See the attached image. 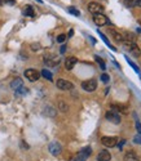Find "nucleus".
Returning a JSON list of instances; mask_svg holds the SVG:
<instances>
[{"mask_svg": "<svg viewBox=\"0 0 141 161\" xmlns=\"http://www.w3.org/2000/svg\"><path fill=\"white\" fill-rule=\"evenodd\" d=\"M127 61H128V63H129V64H131V66H132V67L135 68V71H136V72H139V68H137V66H136V64H135V63H133L132 61H129V58H128V60H127Z\"/></svg>", "mask_w": 141, "mask_h": 161, "instance_id": "nucleus-28", "label": "nucleus"}, {"mask_svg": "<svg viewBox=\"0 0 141 161\" xmlns=\"http://www.w3.org/2000/svg\"><path fill=\"white\" fill-rule=\"evenodd\" d=\"M24 87V81H22V79H20V77H17V79H14L12 83H10V88H12L14 92L16 90H18L20 88H22Z\"/></svg>", "mask_w": 141, "mask_h": 161, "instance_id": "nucleus-14", "label": "nucleus"}, {"mask_svg": "<svg viewBox=\"0 0 141 161\" xmlns=\"http://www.w3.org/2000/svg\"><path fill=\"white\" fill-rule=\"evenodd\" d=\"M140 22H141V19H140Z\"/></svg>", "mask_w": 141, "mask_h": 161, "instance_id": "nucleus-35", "label": "nucleus"}, {"mask_svg": "<svg viewBox=\"0 0 141 161\" xmlns=\"http://www.w3.org/2000/svg\"><path fill=\"white\" fill-rule=\"evenodd\" d=\"M136 130L139 132V134L141 135V124H140L139 121H136Z\"/></svg>", "mask_w": 141, "mask_h": 161, "instance_id": "nucleus-30", "label": "nucleus"}, {"mask_svg": "<svg viewBox=\"0 0 141 161\" xmlns=\"http://www.w3.org/2000/svg\"><path fill=\"white\" fill-rule=\"evenodd\" d=\"M88 10L92 14H104V7L99 3H95V2L88 4Z\"/></svg>", "mask_w": 141, "mask_h": 161, "instance_id": "nucleus-4", "label": "nucleus"}, {"mask_svg": "<svg viewBox=\"0 0 141 161\" xmlns=\"http://www.w3.org/2000/svg\"><path fill=\"white\" fill-rule=\"evenodd\" d=\"M60 110H61V111H63V112H66L67 110H69V107H67V104H65L63 103V102H60Z\"/></svg>", "mask_w": 141, "mask_h": 161, "instance_id": "nucleus-24", "label": "nucleus"}, {"mask_svg": "<svg viewBox=\"0 0 141 161\" xmlns=\"http://www.w3.org/2000/svg\"><path fill=\"white\" fill-rule=\"evenodd\" d=\"M123 45H124V48H126L127 50H129V53H131V54H133L135 57L140 58V56H141V52H140V48L136 45V43L123 41Z\"/></svg>", "mask_w": 141, "mask_h": 161, "instance_id": "nucleus-1", "label": "nucleus"}, {"mask_svg": "<svg viewBox=\"0 0 141 161\" xmlns=\"http://www.w3.org/2000/svg\"><path fill=\"white\" fill-rule=\"evenodd\" d=\"M42 76L44 77V79H47V80H49V81H52V77H53L52 74L48 71V70H43V71H42Z\"/></svg>", "mask_w": 141, "mask_h": 161, "instance_id": "nucleus-19", "label": "nucleus"}, {"mask_svg": "<svg viewBox=\"0 0 141 161\" xmlns=\"http://www.w3.org/2000/svg\"><path fill=\"white\" fill-rule=\"evenodd\" d=\"M77 62H78V60L75 57H67L66 61H65V67H66L67 71H70V70L74 68V66L77 64Z\"/></svg>", "mask_w": 141, "mask_h": 161, "instance_id": "nucleus-10", "label": "nucleus"}, {"mask_svg": "<svg viewBox=\"0 0 141 161\" xmlns=\"http://www.w3.org/2000/svg\"><path fill=\"white\" fill-rule=\"evenodd\" d=\"M26 93H27V88H20L18 90H16V94H17V95H21V94H26Z\"/></svg>", "mask_w": 141, "mask_h": 161, "instance_id": "nucleus-23", "label": "nucleus"}, {"mask_svg": "<svg viewBox=\"0 0 141 161\" xmlns=\"http://www.w3.org/2000/svg\"><path fill=\"white\" fill-rule=\"evenodd\" d=\"M82 88L85 90V92H95L96 88H97V80L96 79H89V80H85V81L82 83Z\"/></svg>", "mask_w": 141, "mask_h": 161, "instance_id": "nucleus-3", "label": "nucleus"}, {"mask_svg": "<svg viewBox=\"0 0 141 161\" xmlns=\"http://www.w3.org/2000/svg\"><path fill=\"white\" fill-rule=\"evenodd\" d=\"M48 149H49V152L53 155V156H58V155H61L62 152V147L61 144H60L58 142H51L49 146H48Z\"/></svg>", "mask_w": 141, "mask_h": 161, "instance_id": "nucleus-6", "label": "nucleus"}, {"mask_svg": "<svg viewBox=\"0 0 141 161\" xmlns=\"http://www.w3.org/2000/svg\"><path fill=\"white\" fill-rule=\"evenodd\" d=\"M110 32L113 34L114 36V39L118 40V41H123V37H122V32H119L117 30H114V29H110Z\"/></svg>", "mask_w": 141, "mask_h": 161, "instance_id": "nucleus-17", "label": "nucleus"}, {"mask_svg": "<svg viewBox=\"0 0 141 161\" xmlns=\"http://www.w3.org/2000/svg\"><path fill=\"white\" fill-rule=\"evenodd\" d=\"M65 50H66V46L62 45V46H61V53H65Z\"/></svg>", "mask_w": 141, "mask_h": 161, "instance_id": "nucleus-32", "label": "nucleus"}, {"mask_svg": "<svg viewBox=\"0 0 141 161\" xmlns=\"http://www.w3.org/2000/svg\"><path fill=\"white\" fill-rule=\"evenodd\" d=\"M73 34H74V31H73V30H70V32H69V36H73Z\"/></svg>", "mask_w": 141, "mask_h": 161, "instance_id": "nucleus-34", "label": "nucleus"}, {"mask_svg": "<svg viewBox=\"0 0 141 161\" xmlns=\"http://www.w3.org/2000/svg\"><path fill=\"white\" fill-rule=\"evenodd\" d=\"M111 108L114 110V111H119V112H122V114H124V115H127L128 114V106H126V104H111Z\"/></svg>", "mask_w": 141, "mask_h": 161, "instance_id": "nucleus-13", "label": "nucleus"}, {"mask_svg": "<svg viewBox=\"0 0 141 161\" xmlns=\"http://www.w3.org/2000/svg\"><path fill=\"white\" fill-rule=\"evenodd\" d=\"M136 5H137V7H140V8H141V0H137V3H136Z\"/></svg>", "mask_w": 141, "mask_h": 161, "instance_id": "nucleus-33", "label": "nucleus"}, {"mask_svg": "<svg viewBox=\"0 0 141 161\" xmlns=\"http://www.w3.org/2000/svg\"><path fill=\"white\" fill-rule=\"evenodd\" d=\"M25 15H26V17H34V15H35L34 9H32L31 5H27V7H26V9H25Z\"/></svg>", "mask_w": 141, "mask_h": 161, "instance_id": "nucleus-18", "label": "nucleus"}, {"mask_svg": "<svg viewBox=\"0 0 141 161\" xmlns=\"http://www.w3.org/2000/svg\"><path fill=\"white\" fill-rule=\"evenodd\" d=\"M66 37H67V36L65 35V34H61V35L57 36V41H58V43H63L65 40H66Z\"/></svg>", "mask_w": 141, "mask_h": 161, "instance_id": "nucleus-26", "label": "nucleus"}, {"mask_svg": "<svg viewBox=\"0 0 141 161\" xmlns=\"http://www.w3.org/2000/svg\"><path fill=\"white\" fill-rule=\"evenodd\" d=\"M82 153L84 155L85 157H87V156H89V155L92 153V149H91V147H85V148H83V149H82Z\"/></svg>", "mask_w": 141, "mask_h": 161, "instance_id": "nucleus-21", "label": "nucleus"}, {"mask_svg": "<svg viewBox=\"0 0 141 161\" xmlns=\"http://www.w3.org/2000/svg\"><path fill=\"white\" fill-rule=\"evenodd\" d=\"M93 22L97 26H105L109 21H107V17L105 14H93Z\"/></svg>", "mask_w": 141, "mask_h": 161, "instance_id": "nucleus-9", "label": "nucleus"}, {"mask_svg": "<svg viewBox=\"0 0 141 161\" xmlns=\"http://www.w3.org/2000/svg\"><path fill=\"white\" fill-rule=\"evenodd\" d=\"M111 160V153L109 151H101L97 155V161H110Z\"/></svg>", "mask_w": 141, "mask_h": 161, "instance_id": "nucleus-11", "label": "nucleus"}, {"mask_svg": "<svg viewBox=\"0 0 141 161\" xmlns=\"http://www.w3.org/2000/svg\"><path fill=\"white\" fill-rule=\"evenodd\" d=\"M95 58H96V62H97V63H99L100 66H101V68H102V70H105V68H106V66H105V62L102 61V60H101V58H100L99 56H96Z\"/></svg>", "mask_w": 141, "mask_h": 161, "instance_id": "nucleus-20", "label": "nucleus"}, {"mask_svg": "<svg viewBox=\"0 0 141 161\" xmlns=\"http://www.w3.org/2000/svg\"><path fill=\"white\" fill-rule=\"evenodd\" d=\"M31 48H32L34 50H38V49H39V44H32Z\"/></svg>", "mask_w": 141, "mask_h": 161, "instance_id": "nucleus-31", "label": "nucleus"}, {"mask_svg": "<svg viewBox=\"0 0 141 161\" xmlns=\"http://www.w3.org/2000/svg\"><path fill=\"white\" fill-rule=\"evenodd\" d=\"M133 142L137 143V144H141V137L140 135H136V137L133 138Z\"/></svg>", "mask_w": 141, "mask_h": 161, "instance_id": "nucleus-29", "label": "nucleus"}, {"mask_svg": "<svg viewBox=\"0 0 141 161\" xmlns=\"http://www.w3.org/2000/svg\"><path fill=\"white\" fill-rule=\"evenodd\" d=\"M109 75H107V74H102L101 75V80H102V81H104V83H109Z\"/></svg>", "mask_w": 141, "mask_h": 161, "instance_id": "nucleus-27", "label": "nucleus"}, {"mask_svg": "<svg viewBox=\"0 0 141 161\" xmlns=\"http://www.w3.org/2000/svg\"><path fill=\"white\" fill-rule=\"evenodd\" d=\"M45 63L48 66H57L60 63V58L57 57H53V58H45Z\"/></svg>", "mask_w": 141, "mask_h": 161, "instance_id": "nucleus-16", "label": "nucleus"}, {"mask_svg": "<svg viewBox=\"0 0 141 161\" xmlns=\"http://www.w3.org/2000/svg\"><path fill=\"white\" fill-rule=\"evenodd\" d=\"M124 161H140L137 155L133 151H128L126 155H124Z\"/></svg>", "mask_w": 141, "mask_h": 161, "instance_id": "nucleus-15", "label": "nucleus"}, {"mask_svg": "<svg viewBox=\"0 0 141 161\" xmlns=\"http://www.w3.org/2000/svg\"><path fill=\"white\" fill-rule=\"evenodd\" d=\"M56 85H57V88L61 89V90H71L74 88L73 83H70V81H67V80H65V79H58Z\"/></svg>", "mask_w": 141, "mask_h": 161, "instance_id": "nucleus-8", "label": "nucleus"}, {"mask_svg": "<svg viewBox=\"0 0 141 161\" xmlns=\"http://www.w3.org/2000/svg\"><path fill=\"white\" fill-rule=\"evenodd\" d=\"M106 119L109 120L110 122H113V124H121V115H119V112L118 111H114V110H110V111H107L106 112Z\"/></svg>", "mask_w": 141, "mask_h": 161, "instance_id": "nucleus-2", "label": "nucleus"}, {"mask_svg": "<svg viewBox=\"0 0 141 161\" xmlns=\"http://www.w3.org/2000/svg\"><path fill=\"white\" fill-rule=\"evenodd\" d=\"M122 37H123V41L136 43V36H135V34H132V32H122Z\"/></svg>", "mask_w": 141, "mask_h": 161, "instance_id": "nucleus-12", "label": "nucleus"}, {"mask_svg": "<svg viewBox=\"0 0 141 161\" xmlns=\"http://www.w3.org/2000/svg\"><path fill=\"white\" fill-rule=\"evenodd\" d=\"M124 3H126L127 7H135L137 3V0H124Z\"/></svg>", "mask_w": 141, "mask_h": 161, "instance_id": "nucleus-22", "label": "nucleus"}, {"mask_svg": "<svg viewBox=\"0 0 141 161\" xmlns=\"http://www.w3.org/2000/svg\"><path fill=\"white\" fill-rule=\"evenodd\" d=\"M101 143L104 144L105 147H109L113 148L118 144V138L117 137H102L101 138Z\"/></svg>", "mask_w": 141, "mask_h": 161, "instance_id": "nucleus-5", "label": "nucleus"}, {"mask_svg": "<svg viewBox=\"0 0 141 161\" xmlns=\"http://www.w3.org/2000/svg\"><path fill=\"white\" fill-rule=\"evenodd\" d=\"M25 77L29 79L30 81H38L40 77V74L36 71V70H32V68H29L25 71Z\"/></svg>", "mask_w": 141, "mask_h": 161, "instance_id": "nucleus-7", "label": "nucleus"}, {"mask_svg": "<svg viewBox=\"0 0 141 161\" xmlns=\"http://www.w3.org/2000/svg\"><path fill=\"white\" fill-rule=\"evenodd\" d=\"M69 12L71 13V14H74V15H79V14H80L79 10H78V9H75L74 7H70V8H69Z\"/></svg>", "mask_w": 141, "mask_h": 161, "instance_id": "nucleus-25", "label": "nucleus"}]
</instances>
